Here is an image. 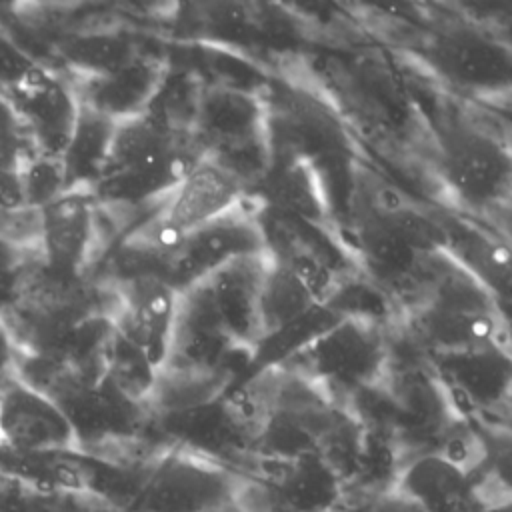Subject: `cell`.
Wrapping results in <instances>:
<instances>
[{
	"label": "cell",
	"instance_id": "10",
	"mask_svg": "<svg viewBox=\"0 0 512 512\" xmlns=\"http://www.w3.org/2000/svg\"><path fill=\"white\" fill-rule=\"evenodd\" d=\"M20 118L34 156L62 160L80 118V98L64 80L32 64L6 92Z\"/></svg>",
	"mask_w": 512,
	"mask_h": 512
},
{
	"label": "cell",
	"instance_id": "28",
	"mask_svg": "<svg viewBox=\"0 0 512 512\" xmlns=\"http://www.w3.org/2000/svg\"><path fill=\"white\" fill-rule=\"evenodd\" d=\"M20 358V348L6 326L4 318L0 316V378L16 372V364Z\"/></svg>",
	"mask_w": 512,
	"mask_h": 512
},
{
	"label": "cell",
	"instance_id": "4",
	"mask_svg": "<svg viewBox=\"0 0 512 512\" xmlns=\"http://www.w3.org/2000/svg\"><path fill=\"white\" fill-rule=\"evenodd\" d=\"M238 482L236 468L174 444L152 456L120 512H234Z\"/></svg>",
	"mask_w": 512,
	"mask_h": 512
},
{
	"label": "cell",
	"instance_id": "27",
	"mask_svg": "<svg viewBox=\"0 0 512 512\" xmlns=\"http://www.w3.org/2000/svg\"><path fill=\"white\" fill-rule=\"evenodd\" d=\"M34 62L0 36V94L6 92Z\"/></svg>",
	"mask_w": 512,
	"mask_h": 512
},
{
	"label": "cell",
	"instance_id": "3",
	"mask_svg": "<svg viewBox=\"0 0 512 512\" xmlns=\"http://www.w3.org/2000/svg\"><path fill=\"white\" fill-rule=\"evenodd\" d=\"M202 158L194 134L144 110L114 122L106 170L98 184L110 182L136 198L162 200Z\"/></svg>",
	"mask_w": 512,
	"mask_h": 512
},
{
	"label": "cell",
	"instance_id": "23",
	"mask_svg": "<svg viewBox=\"0 0 512 512\" xmlns=\"http://www.w3.org/2000/svg\"><path fill=\"white\" fill-rule=\"evenodd\" d=\"M102 374L128 400L142 406L152 400L160 372L114 326L102 354Z\"/></svg>",
	"mask_w": 512,
	"mask_h": 512
},
{
	"label": "cell",
	"instance_id": "20",
	"mask_svg": "<svg viewBox=\"0 0 512 512\" xmlns=\"http://www.w3.org/2000/svg\"><path fill=\"white\" fill-rule=\"evenodd\" d=\"M156 86V70L146 62H126L116 70L94 74L80 104L118 122L146 110V102Z\"/></svg>",
	"mask_w": 512,
	"mask_h": 512
},
{
	"label": "cell",
	"instance_id": "9",
	"mask_svg": "<svg viewBox=\"0 0 512 512\" xmlns=\"http://www.w3.org/2000/svg\"><path fill=\"white\" fill-rule=\"evenodd\" d=\"M246 194L244 184L228 168L202 158L160 200L144 238L166 252L182 236L232 210Z\"/></svg>",
	"mask_w": 512,
	"mask_h": 512
},
{
	"label": "cell",
	"instance_id": "8",
	"mask_svg": "<svg viewBox=\"0 0 512 512\" xmlns=\"http://www.w3.org/2000/svg\"><path fill=\"white\" fill-rule=\"evenodd\" d=\"M0 448L16 456L82 452L64 408L16 372L0 378Z\"/></svg>",
	"mask_w": 512,
	"mask_h": 512
},
{
	"label": "cell",
	"instance_id": "19",
	"mask_svg": "<svg viewBox=\"0 0 512 512\" xmlns=\"http://www.w3.org/2000/svg\"><path fill=\"white\" fill-rule=\"evenodd\" d=\"M354 240L360 262L382 284L406 292L418 278L426 254L404 240L374 208L360 202L354 220ZM432 256V254H430Z\"/></svg>",
	"mask_w": 512,
	"mask_h": 512
},
{
	"label": "cell",
	"instance_id": "17",
	"mask_svg": "<svg viewBox=\"0 0 512 512\" xmlns=\"http://www.w3.org/2000/svg\"><path fill=\"white\" fill-rule=\"evenodd\" d=\"M442 252L498 304H512V242L462 220H442Z\"/></svg>",
	"mask_w": 512,
	"mask_h": 512
},
{
	"label": "cell",
	"instance_id": "18",
	"mask_svg": "<svg viewBox=\"0 0 512 512\" xmlns=\"http://www.w3.org/2000/svg\"><path fill=\"white\" fill-rule=\"evenodd\" d=\"M252 196L264 210L316 226H330L328 190L314 162L274 158Z\"/></svg>",
	"mask_w": 512,
	"mask_h": 512
},
{
	"label": "cell",
	"instance_id": "11",
	"mask_svg": "<svg viewBox=\"0 0 512 512\" xmlns=\"http://www.w3.org/2000/svg\"><path fill=\"white\" fill-rule=\"evenodd\" d=\"M98 206L90 188H68L38 208V250L50 272L80 280L98 250Z\"/></svg>",
	"mask_w": 512,
	"mask_h": 512
},
{
	"label": "cell",
	"instance_id": "26",
	"mask_svg": "<svg viewBox=\"0 0 512 512\" xmlns=\"http://www.w3.org/2000/svg\"><path fill=\"white\" fill-rule=\"evenodd\" d=\"M26 268L28 262L24 258L22 246L0 234V314L16 298Z\"/></svg>",
	"mask_w": 512,
	"mask_h": 512
},
{
	"label": "cell",
	"instance_id": "24",
	"mask_svg": "<svg viewBox=\"0 0 512 512\" xmlns=\"http://www.w3.org/2000/svg\"><path fill=\"white\" fill-rule=\"evenodd\" d=\"M484 440V466L474 480L484 510L512 502V424L478 420Z\"/></svg>",
	"mask_w": 512,
	"mask_h": 512
},
{
	"label": "cell",
	"instance_id": "16",
	"mask_svg": "<svg viewBox=\"0 0 512 512\" xmlns=\"http://www.w3.org/2000/svg\"><path fill=\"white\" fill-rule=\"evenodd\" d=\"M414 512H482L470 476L434 450L406 458L392 490Z\"/></svg>",
	"mask_w": 512,
	"mask_h": 512
},
{
	"label": "cell",
	"instance_id": "1",
	"mask_svg": "<svg viewBox=\"0 0 512 512\" xmlns=\"http://www.w3.org/2000/svg\"><path fill=\"white\" fill-rule=\"evenodd\" d=\"M404 294V334L428 358L512 344L500 304L444 252L426 258Z\"/></svg>",
	"mask_w": 512,
	"mask_h": 512
},
{
	"label": "cell",
	"instance_id": "14",
	"mask_svg": "<svg viewBox=\"0 0 512 512\" xmlns=\"http://www.w3.org/2000/svg\"><path fill=\"white\" fill-rule=\"evenodd\" d=\"M268 268L270 254L260 252L232 260L200 282L230 338L252 356L262 340L260 304Z\"/></svg>",
	"mask_w": 512,
	"mask_h": 512
},
{
	"label": "cell",
	"instance_id": "15",
	"mask_svg": "<svg viewBox=\"0 0 512 512\" xmlns=\"http://www.w3.org/2000/svg\"><path fill=\"white\" fill-rule=\"evenodd\" d=\"M430 58L452 82L498 92L512 86V50L492 34L468 26H452L436 34Z\"/></svg>",
	"mask_w": 512,
	"mask_h": 512
},
{
	"label": "cell",
	"instance_id": "25",
	"mask_svg": "<svg viewBox=\"0 0 512 512\" xmlns=\"http://www.w3.org/2000/svg\"><path fill=\"white\" fill-rule=\"evenodd\" d=\"M32 156L34 150L20 118L0 94V180H22Z\"/></svg>",
	"mask_w": 512,
	"mask_h": 512
},
{
	"label": "cell",
	"instance_id": "21",
	"mask_svg": "<svg viewBox=\"0 0 512 512\" xmlns=\"http://www.w3.org/2000/svg\"><path fill=\"white\" fill-rule=\"evenodd\" d=\"M324 306L326 304L296 272L278 264L270 256V268L266 274L260 304V344L304 322Z\"/></svg>",
	"mask_w": 512,
	"mask_h": 512
},
{
	"label": "cell",
	"instance_id": "29",
	"mask_svg": "<svg viewBox=\"0 0 512 512\" xmlns=\"http://www.w3.org/2000/svg\"><path fill=\"white\" fill-rule=\"evenodd\" d=\"M496 414L502 416V422H504V424H512V390H510L506 402L502 404V408H500Z\"/></svg>",
	"mask_w": 512,
	"mask_h": 512
},
{
	"label": "cell",
	"instance_id": "22",
	"mask_svg": "<svg viewBox=\"0 0 512 512\" xmlns=\"http://www.w3.org/2000/svg\"><path fill=\"white\" fill-rule=\"evenodd\" d=\"M114 120L82 106L72 140L62 156L68 188L96 190L104 176Z\"/></svg>",
	"mask_w": 512,
	"mask_h": 512
},
{
	"label": "cell",
	"instance_id": "6",
	"mask_svg": "<svg viewBox=\"0 0 512 512\" xmlns=\"http://www.w3.org/2000/svg\"><path fill=\"white\" fill-rule=\"evenodd\" d=\"M440 172L468 204L496 208L512 194V144L460 112L436 126Z\"/></svg>",
	"mask_w": 512,
	"mask_h": 512
},
{
	"label": "cell",
	"instance_id": "12",
	"mask_svg": "<svg viewBox=\"0 0 512 512\" xmlns=\"http://www.w3.org/2000/svg\"><path fill=\"white\" fill-rule=\"evenodd\" d=\"M180 292L158 274H134L116 284L112 326L160 372L166 364L176 324Z\"/></svg>",
	"mask_w": 512,
	"mask_h": 512
},
{
	"label": "cell",
	"instance_id": "13",
	"mask_svg": "<svg viewBox=\"0 0 512 512\" xmlns=\"http://www.w3.org/2000/svg\"><path fill=\"white\" fill-rule=\"evenodd\" d=\"M462 418L498 412L512 390V344H490L428 358Z\"/></svg>",
	"mask_w": 512,
	"mask_h": 512
},
{
	"label": "cell",
	"instance_id": "7",
	"mask_svg": "<svg viewBox=\"0 0 512 512\" xmlns=\"http://www.w3.org/2000/svg\"><path fill=\"white\" fill-rule=\"evenodd\" d=\"M266 252L260 202L246 196L220 218L182 236L164 252L162 278L178 292L188 290L232 260Z\"/></svg>",
	"mask_w": 512,
	"mask_h": 512
},
{
	"label": "cell",
	"instance_id": "2",
	"mask_svg": "<svg viewBox=\"0 0 512 512\" xmlns=\"http://www.w3.org/2000/svg\"><path fill=\"white\" fill-rule=\"evenodd\" d=\"M390 344V332L378 316L338 314L278 364L318 386L334 402L350 406L384 380Z\"/></svg>",
	"mask_w": 512,
	"mask_h": 512
},
{
	"label": "cell",
	"instance_id": "5",
	"mask_svg": "<svg viewBox=\"0 0 512 512\" xmlns=\"http://www.w3.org/2000/svg\"><path fill=\"white\" fill-rule=\"evenodd\" d=\"M204 158L228 168L246 188L266 176L272 152L266 102L244 90L218 88L204 96L192 132Z\"/></svg>",
	"mask_w": 512,
	"mask_h": 512
}]
</instances>
